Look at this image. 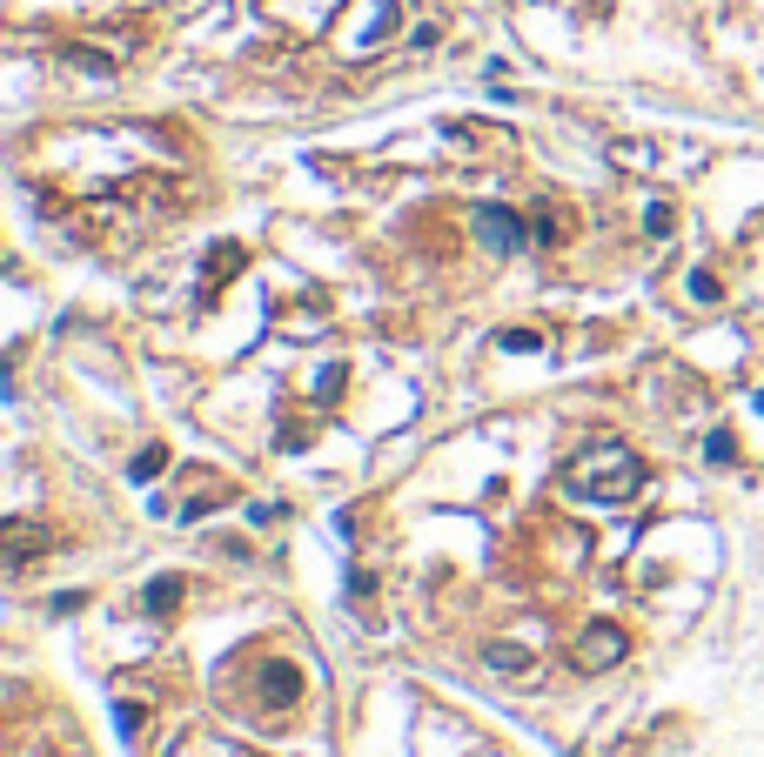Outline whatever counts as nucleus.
I'll return each instance as SVG.
<instances>
[{"label": "nucleus", "mask_w": 764, "mask_h": 757, "mask_svg": "<svg viewBox=\"0 0 764 757\" xmlns=\"http://www.w3.org/2000/svg\"><path fill=\"white\" fill-rule=\"evenodd\" d=\"M389 34H396V0H362L356 27L342 34V47H349V54H369V47H382Z\"/></svg>", "instance_id": "20e7f679"}, {"label": "nucleus", "mask_w": 764, "mask_h": 757, "mask_svg": "<svg viewBox=\"0 0 764 757\" xmlns=\"http://www.w3.org/2000/svg\"><path fill=\"white\" fill-rule=\"evenodd\" d=\"M476 242L490 248V255H523V242H530V228L510 215V208H476Z\"/></svg>", "instance_id": "7ed1b4c3"}, {"label": "nucleus", "mask_w": 764, "mask_h": 757, "mask_svg": "<svg viewBox=\"0 0 764 757\" xmlns=\"http://www.w3.org/2000/svg\"><path fill=\"white\" fill-rule=\"evenodd\" d=\"M637 483H644V463H637L617 436H597V443L570 463V490H584L590 503H630Z\"/></svg>", "instance_id": "f257e3e1"}, {"label": "nucleus", "mask_w": 764, "mask_h": 757, "mask_svg": "<svg viewBox=\"0 0 764 757\" xmlns=\"http://www.w3.org/2000/svg\"><path fill=\"white\" fill-rule=\"evenodd\" d=\"M47 543H54L47 530H27V523H14V530H7V570H27V557H34V550H47Z\"/></svg>", "instance_id": "0eeeda50"}, {"label": "nucleus", "mask_w": 764, "mask_h": 757, "mask_svg": "<svg viewBox=\"0 0 764 757\" xmlns=\"http://www.w3.org/2000/svg\"><path fill=\"white\" fill-rule=\"evenodd\" d=\"M235 268H242V248H235V242L208 248V255H202V289H222V282L235 275Z\"/></svg>", "instance_id": "423d86ee"}, {"label": "nucleus", "mask_w": 764, "mask_h": 757, "mask_svg": "<svg viewBox=\"0 0 764 757\" xmlns=\"http://www.w3.org/2000/svg\"><path fill=\"white\" fill-rule=\"evenodd\" d=\"M496 342H503L510 356H530V349H543V335H537V329H503Z\"/></svg>", "instance_id": "9b49d317"}, {"label": "nucleus", "mask_w": 764, "mask_h": 757, "mask_svg": "<svg viewBox=\"0 0 764 757\" xmlns=\"http://www.w3.org/2000/svg\"><path fill=\"white\" fill-rule=\"evenodd\" d=\"M161 469H168V449H141V456H135V469H128V476H135V483H155Z\"/></svg>", "instance_id": "9d476101"}, {"label": "nucleus", "mask_w": 764, "mask_h": 757, "mask_svg": "<svg viewBox=\"0 0 764 757\" xmlns=\"http://www.w3.org/2000/svg\"><path fill=\"white\" fill-rule=\"evenodd\" d=\"M617 168H651V148H637V141H617Z\"/></svg>", "instance_id": "f8f14e48"}, {"label": "nucleus", "mask_w": 764, "mask_h": 757, "mask_svg": "<svg viewBox=\"0 0 764 757\" xmlns=\"http://www.w3.org/2000/svg\"><path fill=\"white\" fill-rule=\"evenodd\" d=\"M114 717H121V731H128V737H135L141 724H148V711H141V704H121V711H114Z\"/></svg>", "instance_id": "4468645a"}, {"label": "nucleus", "mask_w": 764, "mask_h": 757, "mask_svg": "<svg viewBox=\"0 0 764 757\" xmlns=\"http://www.w3.org/2000/svg\"><path fill=\"white\" fill-rule=\"evenodd\" d=\"M262 697H269L275 711H289L295 697H302V670L295 664H262Z\"/></svg>", "instance_id": "39448f33"}, {"label": "nucleus", "mask_w": 764, "mask_h": 757, "mask_svg": "<svg viewBox=\"0 0 764 757\" xmlns=\"http://www.w3.org/2000/svg\"><path fill=\"white\" fill-rule=\"evenodd\" d=\"M483 664H490V670H530V650H517V644H483Z\"/></svg>", "instance_id": "6e6552de"}, {"label": "nucleus", "mask_w": 764, "mask_h": 757, "mask_svg": "<svg viewBox=\"0 0 764 757\" xmlns=\"http://www.w3.org/2000/svg\"><path fill=\"white\" fill-rule=\"evenodd\" d=\"M704 456H711V463H731V456H738V443H731V436H724V429H718V436L704 443Z\"/></svg>", "instance_id": "ddd939ff"}, {"label": "nucleus", "mask_w": 764, "mask_h": 757, "mask_svg": "<svg viewBox=\"0 0 764 757\" xmlns=\"http://www.w3.org/2000/svg\"><path fill=\"white\" fill-rule=\"evenodd\" d=\"M141 603H148V610H175V603H181V577H155L148 590H141Z\"/></svg>", "instance_id": "1a4fd4ad"}, {"label": "nucleus", "mask_w": 764, "mask_h": 757, "mask_svg": "<svg viewBox=\"0 0 764 757\" xmlns=\"http://www.w3.org/2000/svg\"><path fill=\"white\" fill-rule=\"evenodd\" d=\"M570 657H577V670H610V664H624L630 657V637L617 624H590L577 644H570Z\"/></svg>", "instance_id": "f03ea898"}]
</instances>
